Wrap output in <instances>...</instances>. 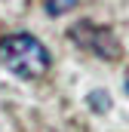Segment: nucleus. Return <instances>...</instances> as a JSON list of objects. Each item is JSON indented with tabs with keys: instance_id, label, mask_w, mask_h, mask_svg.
Returning <instances> with one entry per match:
<instances>
[{
	"instance_id": "obj_1",
	"label": "nucleus",
	"mask_w": 129,
	"mask_h": 132,
	"mask_svg": "<svg viewBox=\"0 0 129 132\" xmlns=\"http://www.w3.org/2000/svg\"><path fill=\"white\" fill-rule=\"evenodd\" d=\"M0 65L6 68L9 74L22 77V80H37L43 77L52 59H49V49L31 37V34H9L0 40Z\"/></svg>"
},
{
	"instance_id": "obj_2",
	"label": "nucleus",
	"mask_w": 129,
	"mask_h": 132,
	"mask_svg": "<svg viewBox=\"0 0 129 132\" xmlns=\"http://www.w3.org/2000/svg\"><path fill=\"white\" fill-rule=\"evenodd\" d=\"M68 37L80 46V49H86V52H92L98 59H104V62H117L120 55H123V46H120V40H117V34L111 31V28H104V25H95V22H77Z\"/></svg>"
},
{
	"instance_id": "obj_3",
	"label": "nucleus",
	"mask_w": 129,
	"mask_h": 132,
	"mask_svg": "<svg viewBox=\"0 0 129 132\" xmlns=\"http://www.w3.org/2000/svg\"><path fill=\"white\" fill-rule=\"evenodd\" d=\"M77 6V0H46V12L49 15H64Z\"/></svg>"
},
{
	"instance_id": "obj_4",
	"label": "nucleus",
	"mask_w": 129,
	"mask_h": 132,
	"mask_svg": "<svg viewBox=\"0 0 129 132\" xmlns=\"http://www.w3.org/2000/svg\"><path fill=\"white\" fill-rule=\"evenodd\" d=\"M89 104H92L95 111H108V108H111V98H108L104 92H92V95H89Z\"/></svg>"
},
{
	"instance_id": "obj_5",
	"label": "nucleus",
	"mask_w": 129,
	"mask_h": 132,
	"mask_svg": "<svg viewBox=\"0 0 129 132\" xmlns=\"http://www.w3.org/2000/svg\"><path fill=\"white\" fill-rule=\"evenodd\" d=\"M126 89H129V71H126Z\"/></svg>"
}]
</instances>
